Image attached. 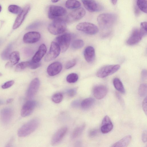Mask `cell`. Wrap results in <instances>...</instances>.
Returning <instances> with one entry per match:
<instances>
[{"label": "cell", "mask_w": 147, "mask_h": 147, "mask_svg": "<svg viewBox=\"0 0 147 147\" xmlns=\"http://www.w3.org/2000/svg\"><path fill=\"white\" fill-rule=\"evenodd\" d=\"M117 19V16L114 14L106 13L98 15L97 20L103 37H105L110 34Z\"/></svg>", "instance_id": "1"}, {"label": "cell", "mask_w": 147, "mask_h": 147, "mask_svg": "<svg viewBox=\"0 0 147 147\" xmlns=\"http://www.w3.org/2000/svg\"><path fill=\"white\" fill-rule=\"evenodd\" d=\"M39 121L37 119H33L27 122L18 129V135L20 137L26 136L34 132L38 127Z\"/></svg>", "instance_id": "2"}, {"label": "cell", "mask_w": 147, "mask_h": 147, "mask_svg": "<svg viewBox=\"0 0 147 147\" xmlns=\"http://www.w3.org/2000/svg\"><path fill=\"white\" fill-rule=\"evenodd\" d=\"M66 22L61 18L54 20L49 25V31L54 35H57L63 33L67 29Z\"/></svg>", "instance_id": "3"}, {"label": "cell", "mask_w": 147, "mask_h": 147, "mask_svg": "<svg viewBox=\"0 0 147 147\" xmlns=\"http://www.w3.org/2000/svg\"><path fill=\"white\" fill-rule=\"evenodd\" d=\"M71 38V35L69 33L64 34L56 38L55 42L59 45L62 52H64L67 50L69 46Z\"/></svg>", "instance_id": "4"}, {"label": "cell", "mask_w": 147, "mask_h": 147, "mask_svg": "<svg viewBox=\"0 0 147 147\" xmlns=\"http://www.w3.org/2000/svg\"><path fill=\"white\" fill-rule=\"evenodd\" d=\"M119 65H112L103 66L97 72L96 76L100 78H104L117 71L120 68Z\"/></svg>", "instance_id": "5"}, {"label": "cell", "mask_w": 147, "mask_h": 147, "mask_svg": "<svg viewBox=\"0 0 147 147\" xmlns=\"http://www.w3.org/2000/svg\"><path fill=\"white\" fill-rule=\"evenodd\" d=\"M67 11L64 7L55 5H50L49 8L48 15L51 20H55L65 16Z\"/></svg>", "instance_id": "6"}, {"label": "cell", "mask_w": 147, "mask_h": 147, "mask_svg": "<svg viewBox=\"0 0 147 147\" xmlns=\"http://www.w3.org/2000/svg\"><path fill=\"white\" fill-rule=\"evenodd\" d=\"M147 32H146L141 28L134 29L132 31L131 34L127 41V43L129 45H135L142 39L143 36L146 35Z\"/></svg>", "instance_id": "7"}, {"label": "cell", "mask_w": 147, "mask_h": 147, "mask_svg": "<svg viewBox=\"0 0 147 147\" xmlns=\"http://www.w3.org/2000/svg\"><path fill=\"white\" fill-rule=\"evenodd\" d=\"M76 28L78 30L90 35L95 34L98 31V29L96 25L86 22L79 23L76 26Z\"/></svg>", "instance_id": "8"}, {"label": "cell", "mask_w": 147, "mask_h": 147, "mask_svg": "<svg viewBox=\"0 0 147 147\" xmlns=\"http://www.w3.org/2000/svg\"><path fill=\"white\" fill-rule=\"evenodd\" d=\"M60 52V49L58 44L56 42H52L49 51L46 56L45 60L48 62L53 60L59 56Z\"/></svg>", "instance_id": "9"}, {"label": "cell", "mask_w": 147, "mask_h": 147, "mask_svg": "<svg viewBox=\"0 0 147 147\" xmlns=\"http://www.w3.org/2000/svg\"><path fill=\"white\" fill-rule=\"evenodd\" d=\"M86 13L85 10L82 7L76 9L68 14L66 21L70 22L79 20L85 15Z\"/></svg>", "instance_id": "10"}, {"label": "cell", "mask_w": 147, "mask_h": 147, "mask_svg": "<svg viewBox=\"0 0 147 147\" xmlns=\"http://www.w3.org/2000/svg\"><path fill=\"white\" fill-rule=\"evenodd\" d=\"M85 8L90 12L99 11L102 10V6L95 0H81Z\"/></svg>", "instance_id": "11"}, {"label": "cell", "mask_w": 147, "mask_h": 147, "mask_svg": "<svg viewBox=\"0 0 147 147\" xmlns=\"http://www.w3.org/2000/svg\"><path fill=\"white\" fill-rule=\"evenodd\" d=\"M36 102L34 100H30L26 102L23 106L21 112L22 117L30 115L33 112L36 105Z\"/></svg>", "instance_id": "12"}, {"label": "cell", "mask_w": 147, "mask_h": 147, "mask_svg": "<svg viewBox=\"0 0 147 147\" xmlns=\"http://www.w3.org/2000/svg\"><path fill=\"white\" fill-rule=\"evenodd\" d=\"M40 86L39 79L36 78L31 82L28 88L27 95L28 98L31 99L33 98L37 92Z\"/></svg>", "instance_id": "13"}, {"label": "cell", "mask_w": 147, "mask_h": 147, "mask_svg": "<svg viewBox=\"0 0 147 147\" xmlns=\"http://www.w3.org/2000/svg\"><path fill=\"white\" fill-rule=\"evenodd\" d=\"M30 8V5H27L22 9L17 17L14 23L13 26V29L17 28L21 25L29 12Z\"/></svg>", "instance_id": "14"}, {"label": "cell", "mask_w": 147, "mask_h": 147, "mask_svg": "<svg viewBox=\"0 0 147 147\" xmlns=\"http://www.w3.org/2000/svg\"><path fill=\"white\" fill-rule=\"evenodd\" d=\"M13 112L11 108L7 107L2 109L0 111V117L1 122L5 124L9 123L13 116Z\"/></svg>", "instance_id": "15"}, {"label": "cell", "mask_w": 147, "mask_h": 147, "mask_svg": "<svg viewBox=\"0 0 147 147\" xmlns=\"http://www.w3.org/2000/svg\"><path fill=\"white\" fill-rule=\"evenodd\" d=\"M67 130L66 127H61L57 130L53 135L51 140V144L55 145L59 144L62 140Z\"/></svg>", "instance_id": "16"}, {"label": "cell", "mask_w": 147, "mask_h": 147, "mask_svg": "<svg viewBox=\"0 0 147 147\" xmlns=\"http://www.w3.org/2000/svg\"><path fill=\"white\" fill-rule=\"evenodd\" d=\"M40 38V34L36 32H29L24 34L23 38L24 42L26 43L31 44L37 42Z\"/></svg>", "instance_id": "17"}, {"label": "cell", "mask_w": 147, "mask_h": 147, "mask_svg": "<svg viewBox=\"0 0 147 147\" xmlns=\"http://www.w3.org/2000/svg\"><path fill=\"white\" fill-rule=\"evenodd\" d=\"M108 90L107 87L103 85H98L93 88V93L95 98L98 100L103 98L107 95Z\"/></svg>", "instance_id": "18"}, {"label": "cell", "mask_w": 147, "mask_h": 147, "mask_svg": "<svg viewBox=\"0 0 147 147\" xmlns=\"http://www.w3.org/2000/svg\"><path fill=\"white\" fill-rule=\"evenodd\" d=\"M62 68L61 63L56 61L50 64L47 67V72L49 75L54 76L59 74Z\"/></svg>", "instance_id": "19"}, {"label": "cell", "mask_w": 147, "mask_h": 147, "mask_svg": "<svg viewBox=\"0 0 147 147\" xmlns=\"http://www.w3.org/2000/svg\"><path fill=\"white\" fill-rule=\"evenodd\" d=\"M113 128V125L109 117L105 116L102 121L100 130L103 134L107 133L111 131Z\"/></svg>", "instance_id": "20"}, {"label": "cell", "mask_w": 147, "mask_h": 147, "mask_svg": "<svg viewBox=\"0 0 147 147\" xmlns=\"http://www.w3.org/2000/svg\"><path fill=\"white\" fill-rule=\"evenodd\" d=\"M47 50V47L44 44H41L32 57V61L35 63L40 62L46 53Z\"/></svg>", "instance_id": "21"}, {"label": "cell", "mask_w": 147, "mask_h": 147, "mask_svg": "<svg viewBox=\"0 0 147 147\" xmlns=\"http://www.w3.org/2000/svg\"><path fill=\"white\" fill-rule=\"evenodd\" d=\"M84 54L85 59L87 62L90 63L93 61L95 57V51L93 47H87L84 50Z\"/></svg>", "instance_id": "22"}, {"label": "cell", "mask_w": 147, "mask_h": 147, "mask_svg": "<svg viewBox=\"0 0 147 147\" xmlns=\"http://www.w3.org/2000/svg\"><path fill=\"white\" fill-rule=\"evenodd\" d=\"M132 139L131 135L125 136L112 145V147H126L129 144Z\"/></svg>", "instance_id": "23"}, {"label": "cell", "mask_w": 147, "mask_h": 147, "mask_svg": "<svg viewBox=\"0 0 147 147\" xmlns=\"http://www.w3.org/2000/svg\"><path fill=\"white\" fill-rule=\"evenodd\" d=\"M85 127V124H83L76 127L73 131L71 138L74 139L80 136L84 130Z\"/></svg>", "instance_id": "24"}, {"label": "cell", "mask_w": 147, "mask_h": 147, "mask_svg": "<svg viewBox=\"0 0 147 147\" xmlns=\"http://www.w3.org/2000/svg\"><path fill=\"white\" fill-rule=\"evenodd\" d=\"M113 84L115 88L118 91L122 93L125 92L123 85L120 80L118 78H115L113 81Z\"/></svg>", "instance_id": "25"}, {"label": "cell", "mask_w": 147, "mask_h": 147, "mask_svg": "<svg viewBox=\"0 0 147 147\" xmlns=\"http://www.w3.org/2000/svg\"><path fill=\"white\" fill-rule=\"evenodd\" d=\"M80 3L77 0H67L65 3L66 7L69 9H76L81 6Z\"/></svg>", "instance_id": "26"}, {"label": "cell", "mask_w": 147, "mask_h": 147, "mask_svg": "<svg viewBox=\"0 0 147 147\" xmlns=\"http://www.w3.org/2000/svg\"><path fill=\"white\" fill-rule=\"evenodd\" d=\"M9 63L12 66L18 63L20 59L19 53L18 51H15L11 53L9 58Z\"/></svg>", "instance_id": "27"}, {"label": "cell", "mask_w": 147, "mask_h": 147, "mask_svg": "<svg viewBox=\"0 0 147 147\" xmlns=\"http://www.w3.org/2000/svg\"><path fill=\"white\" fill-rule=\"evenodd\" d=\"M95 100L92 98H88L82 101L81 103L82 108L84 109H87L90 107L94 104Z\"/></svg>", "instance_id": "28"}, {"label": "cell", "mask_w": 147, "mask_h": 147, "mask_svg": "<svg viewBox=\"0 0 147 147\" xmlns=\"http://www.w3.org/2000/svg\"><path fill=\"white\" fill-rule=\"evenodd\" d=\"M12 47V45L10 44L3 51L1 54V57L3 59L6 60L9 59Z\"/></svg>", "instance_id": "29"}, {"label": "cell", "mask_w": 147, "mask_h": 147, "mask_svg": "<svg viewBox=\"0 0 147 147\" xmlns=\"http://www.w3.org/2000/svg\"><path fill=\"white\" fill-rule=\"evenodd\" d=\"M137 7L142 11L146 13L147 12V4L146 0H137Z\"/></svg>", "instance_id": "30"}, {"label": "cell", "mask_w": 147, "mask_h": 147, "mask_svg": "<svg viewBox=\"0 0 147 147\" xmlns=\"http://www.w3.org/2000/svg\"><path fill=\"white\" fill-rule=\"evenodd\" d=\"M30 61L22 62L18 64L16 67L15 71L19 72L24 69L26 67H28Z\"/></svg>", "instance_id": "31"}, {"label": "cell", "mask_w": 147, "mask_h": 147, "mask_svg": "<svg viewBox=\"0 0 147 147\" xmlns=\"http://www.w3.org/2000/svg\"><path fill=\"white\" fill-rule=\"evenodd\" d=\"M78 79V74L74 73H72L69 74L66 78V80L70 83H74L76 82Z\"/></svg>", "instance_id": "32"}, {"label": "cell", "mask_w": 147, "mask_h": 147, "mask_svg": "<svg viewBox=\"0 0 147 147\" xmlns=\"http://www.w3.org/2000/svg\"><path fill=\"white\" fill-rule=\"evenodd\" d=\"M8 10L10 12L14 13H20L22 9L20 7L14 5H10L8 7Z\"/></svg>", "instance_id": "33"}, {"label": "cell", "mask_w": 147, "mask_h": 147, "mask_svg": "<svg viewBox=\"0 0 147 147\" xmlns=\"http://www.w3.org/2000/svg\"><path fill=\"white\" fill-rule=\"evenodd\" d=\"M63 94L60 92H58L54 94L52 97L51 99L53 102L56 103L60 102L62 100Z\"/></svg>", "instance_id": "34"}, {"label": "cell", "mask_w": 147, "mask_h": 147, "mask_svg": "<svg viewBox=\"0 0 147 147\" xmlns=\"http://www.w3.org/2000/svg\"><path fill=\"white\" fill-rule=\"evenodd\" d=\"M84 45L83 40L77 39L74 40L72 43V47L75 49H78L82 48Z\"/></svg>", "instance_id": "35"}, {"label": "cell", "mask_w": 147, "mask_h": 147, "mask_svg": "<svg viewBox=\"0 0 147 147\" xmlns=\"http://www.w3.org/2000/svg\"><path fill=\"white\" fill-rule=\"evenodd\" d=\"M138 93L140 96L141 97H144L145 96L147 93V85L145 84H141L138 89Z\"/></svg>", "instance_id": "36"}, {"label": "cell", "mask_w": 147, "mask_h": 147, "mask_svg": "<svg viewBox=\"0 0 147 147\" xmlns=\"http://www.w3.org/2000/svg\"><path fill=\"white\" fill-rule=\"evenodd\" d=\"M76 63V59H73L67 61L65 64V68L67 69H69L74 66Z\"/></svg>", "instance_id": "37"}, {"label": "cell", "mask_w": 147, "mask_h": 147, "mask_svg": "<svg viewBox=\"0 0 147 147\" xmlns=\"http://www.w3.org/2000/svg\"><path fill=\"white\" fill-rule=\"evenodd\" d=\"M41 63L40 62L35 63L33 62L32 60H31L30 61L28 67L32 69H35L39 67Z\"/></svg>", "instance_id": "38"}, {"label": "cell", "mask_w": 147, "mask_h": 147, "mask_svg": "<svg viewBox=\"0 0 147 147\" xmlns=\"http://www.w3.org/2000/svg\"><path fill=\"white\" fill-rule=\"evenodd\" d=\"M77 92V88H74L68 89L67 90L66 93L68 96L70 97H72L75 95Z\"/></svg>", "instance_id": "39"}, {"label": "cell", "mask_w": 147, "mask_h": 147, "mask_svg": "<svg viewBox=\"0 0 147 147\" xmlns=\"http://www.w3.org/2000/svg\"><path fill=\"white\" fill-rule=\"evenodd\" d=\"M14 81L13 80H10L5 83L1 86V88L3 89H6L11 87L14 84Z\"/></svg>", "instance_id": "40"}, {"label": "cell", "mask_w": 147, "mask_h": 147, "mask_svg": "<svg viewBox=\"0 0 147 147\" xmlns=\"http://www.w3.org/2000/svg\"><path fill=\"white\" fill-rule=\"evenodd\" d=\"M41 24V23L40 22H34L27 27L28 29H35L38 27Z\"/></svg>", "instance_id": "41"}, {"label": "cell", "mask_w": 147, "mask_h": 147, "mask_svg": "<svg viewBox=\"0 0 147 147\" xmlns=\"http://www.w3.org/2000/svg\"><path fill=\"white\" fill-rule=\"evenodd\" d=\"M98 131L96 129H92L90 130L89 133V136L91 138H93L96 136L98 134Z\"/></svg>", "instance_id": "42"}, {"label": "cell", "mask_w": 147, "mask_h": 147, "mask_svg": "<svg viewBox=\"0 0 147 147\" xmlns=\"http://www.w3.org/2000/svg\"><path fill=\"white\" fill-rule=\"evenodd\" d=\"M142 107L143 110L145 113L147 115V97H146L144 99L142 102Z\"/></svg>", "instance_id": "43"}, {"label": "cell", "mask_w": 147, "mask_h": 147, "mask_svg": "<svg viewBox=\"0 0 147 147\" xmlns=\"http://www.w3.org/2000/svg\"><path fill=\"white\" fill-rule=\"evenodd\" d=\"M147 131L146 130H144L143 131L142 135V139L144 142H147Z\"/></svg>", "instance_id": "44"}, {"label": "cell", "mask_w": 147, "mask_h": 147, "mask_svg": "<svg viewBox=\"0 0 147 147\" xmlns=\"http://www.w3.org/2000/svg\"><path fill=\"white\" fill-rule=\"evenodd\" d=\"M141 28L147 32V24L146 22H142L140 24Z\"/></svg>", "instance_id": "45"}, {"label": "cell", "mask_w": 147, "mask_h": 147, "mask_svg": "<svg viewBox=\"0 0 147 147\" xmlns=\"http://www.w3.org/2000/svg\"><path fill=\"white\" fill-rule=\"evenodd\" d=\"M80 102L78 100L73 101L71 103V106L74 108L77 107L80 105Z\"/></svg>", "instance_id": "46"}, {"label": "cell", "mask_w": 147, "mask_h": 147, "mask_svg": "<svg viewBox=\"0 0 147 147\" xmlns=\"http://www.w3.org/2000/svg\"><path fill=\"white\" fill-rule=\"evenodd\" d=\"M142 79L143 80H146L147 78V71L146 69L142 70L141 73Z\"/></svg>", "instance_id": "47"}, {"label": "cell", "mask_w": 147, "mask_h": 147, "mask_svg": "<svg viewBox=\"0 0 147 147\" xmlns=\"http://www.w3.org/2000/svg\"><path fill=\"white\" fill-rule=\"evenodd\" d=\"M139 8L138 7H135V13L136 14H139V12H140V11H139V10L138 9Z\"/></svg>", "instance_id": "48"}, {"label": "cell", "mask_w": 147, "mask_h": 147, "mask_svg": "<svg viewBox=\"0 0 147 147\" xmlns=\"http://www.w3.org/2000/svg\"><path fill=\"white\" fill-rule=\"evenodd\" d=\"M13 98H9L7 100L6 102L7 103H10L11 102L13 101Z\"/></svg>", "instance_id": "49"}, {"label": "cell", "mask_w": 147, "mask_h": 147, "mask_svg": "<svg viewBox=\"0 0 147 147\" xmlns=\"http://www.w3.org/2000/svg\"><path fill=\"white\" fill-rule=\"evenodd\" d=\"M117 1V0H111L112 3L114 5H115Z\"/></svg>", "instance_id": "50"}, {"label": "cell", "mask_w": 147, "mask_h": 147, "mask_svg": "<svg viewBox=\"0 0 147 147\" xmlns=\"http://www.w3.org/2000/svg\"><path fill=\"white\" fill-rule=\"evenodd\" d=\"M51 1L53 3H56L60 0H51Z\"/></svg>", "instance_id": "51"}, {"label": "cell", "mask_w": 147, "mask_h": 147, "mask_svg": "<svg viewBox=\"0 0 147 147\" xmlns=\"http://www.w3.org/2000/svg\"><path fill=\"white\" fill-rule=\"evenodd\" d=\"M3 103V102L2 100H0V105L2 104Z\"/></svg>", "instance_id": "52"}, {"label": "cell", "mask_w": 147, "mask_h": 147, "mask_svg": "<svg viewBox=\"0 0 147 147\" xmlns=\"http://www.w3.org/2000/svg\"><path fill=\"white\" fill-rule=\"evenodd\" d=\"M1 9H2L1 6V5H0V12L1 11Z\"/></svg>", "instance_id": "53"}, {"label": "cell", "mask_w": 147, "mask_h": 147, "mask_svg": "<svg viewBox=\"0 0 147 147\" xmlns=\"http://www.w3.org/2000/svg\"><path fill=\"white\" fill-rule=\"evenodd\" d=\"M2 74L1 73H0V77L1 76H2Z\"/></svg>", "instance_id": "54"}]
</instances>
